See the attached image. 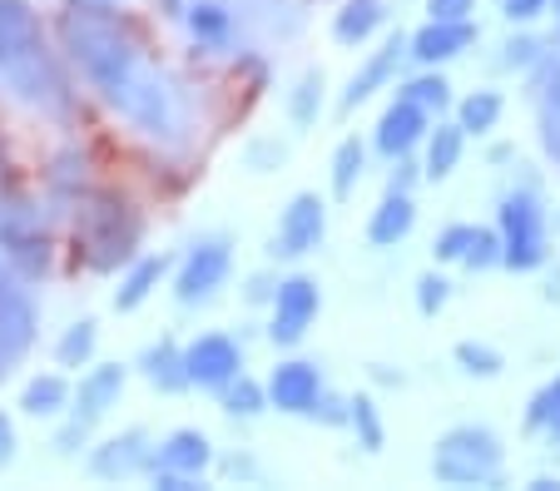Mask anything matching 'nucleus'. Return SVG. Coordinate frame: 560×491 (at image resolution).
Instances as JSON below:
<instances>
[{"instance_id": "19", "label": "nucleus", "mask_w": 560, "mask_h": 491, "mask_svg": "<svg viewBox=\"0 0 560 491\" xmlns=\"http://www.w3.org/2000/svg\"><path fill=\"white\" fill-rule=\"evenodd\" d=\"M476 25L471 21H427L417 35H407V55H412L422 70H436V65L456 60L462 50H471Z\"/></svg>"}, {"instance_id": "46", "label": "nucleus", "mask_w": 560, "mask_h": 491, "mask_svg": "<svg viewBox=\"0 0 560 491\" xmlns=\"http://www.w3.org/2000/svg\"><path fill=\"white\" fill-rule=\"evenodd\" d=\"M530 491H560V477H536L530 481Z\"/></svg>"}, {"instance_id": "7", "label": "nucleus", "mask_w": 560, "mask_h": 491, "mask_svg": "<svg viewBox=\"0 0 560 491\" xmlns=\"http://www.w3.org/2000/svg\"><path fill=\"white\" fill-rule=\"evenodd\" d=\"M125 367L119 363H100L90 367L85 377H80V387L70 393V422L60 428V437H55V447L60 452H74L80 442L90 437V432L100 428L109 417V407H119V393H125Z\"/></svg>"}, {"instance_id": "47", "label": "nucleus", "mask_w": 560, "mask_h": 491, "mask_svg": "<svg viewBox=\"0 0 560 491\" xmlns=\"http://www.w3.org/2000/svg\"><path fill=\"white\" fill-rule=\"evenodd\" d=\"M70 5H115V0H70Z\"/></svg>"}, {"instance_id": "16", "label": "nucleus", "mask_w": 560, "mask_h": 491, "mask_svg": "<svg viewBox=\"0 0 560 491\" xmlns=\"http://www.w3.org/2000/svg\"><path fill=\"white\" fill-rule=\"evenodd\" d=\"M427 129H432V115H427L422 105H412L407 95H397L387 109H382L372 144H377V154H387V160H407V154L422 144Z\"/></svg>"}, {"instance_id": "31", "label": "nucleus", "mask_w": 560, "mask_h": 491, "mask_svg": "<svg viewBox=\"0 0 560 491\" xmlns=\"http://www.w3.org/2000/svg\"><path fill=\"white\" fill-rule=\"evenodd\" d=\"M268 407V387L264 383H254V377H233L229 387H223V412L229 417H258Z\"/></svg>"}, {"instance_id": "35", "label": "nucleus", "mask_w": 560, "mask_h": 491, "mask_svg": "<svg viewBox=\"0 0 560 491\" xmlns=\"http://www.w3.org/2000/svg\"><path fill=\"white\" fill-rule=\"evenodd\" d=\"M471 234H476V224H446L442 234H436V244H432L436 264H462L466 248H471Z\"/></svg>"}, {"instance_id": "8", "label": "nucleus", "mask_w": 560, "mask_h": 491, "mask_svg": "<svg viewBox=\"0 0 560 491\" xmlns=\"http://www.w3.org/2000/svg\"><path fill=\"white\" fill-rule=\"evenodd\" d=\"M35 299H31V283L15 273L5 258H0V363L15 367L35 342Z\"/></svg>"}, {"instance_id": "30", "label": "nucleus", "mask_w": 560, "mask_h": 491, "mask_svg": "<svg viewBox=\"0 0 560 491\" xmlns=\"http://www.w3.org/2000/svg\"><path fill=\"white\" fill-rule=\"evenodd\" d=\"M452 358H456V367H462V373H471V377H501V367H506V358H501L491 342H476V338L456 342Z\"/></svg>"}, {"instance_id": "45", "label": "nucleus", "mask_w": 560, "mask_h": 491, "mask_svg": "<svg viewBox=\"0 0 560 491\" xmlns=\"http://www.w3.org/2000/svg\"><path fill=\"white\" fill-rule=\"evenodd\" d=\"M546 11H550V45H560V0H550Z\"/></svg>"}, {"instance_id": "4", "label": "nucleus", "mask_w": 560, "mask_h": 491, "mask_svg": "<svg viewBox=\"0 0 560 491\" xmlns=\"http://www.w3.org/2000/svg\"><path fill=\"white\" fill-rule=\"evenodd\" d=\"M501 437L481 422H462V428H446L432 447V477L442 487H497L501 481Z\"/></svg>"}, {"instance_id": "38", "label": "nucleus", "mask_w": 560, "mask_h": 491, "mask_svg": "<svg viewBox=\"0 0 560 491\" xmlns=\"http://www.w3.org/2000/svg\"><path fill=\"white\" fill-rule=\"evenodd\" d=\"M546 45H550V40H536V35H511V40H506V55H501V65H511V70H530V65L546 60Z\"/></svg>"}, {"instance_id": "32", "label": "nucleus", "mask_w": 560, "mask_h": 491, "mask_svg": "<svg viewBox=\"0 0 560 491\" xmlns=\"http://www.w3.org/2000/svg\"><path fill=\"white\" fill-rule=\"evenodd\" d=\"M402 95L412 100V105H422L427 115H442V109L452 105V85H446V75H436V70H427V75L407 80Z\"/></svg>"}, {"instance_id": "28", "label": "nucleus", "mask_w": 560, "mask_h": 491, "mask_svg": "<svg viewBox=\"0 0 560 491\" xmlns=\"http://www.w3.org/2000/svg\"><path fill=\"white\" fill-rule=\"evenodd\" d=\"M362 169H368V144H362L358 135H348L338 150H332V194L348 199V194L362 184Z\"/></svg>"}, {"instance_id": "9", "label": "nucleus", "mask_w": 560, "mask_h": 491, "mask_svg": "<svg viewBox=\"0 0 560 491\" xmlns=\"http://www.w3.org/2000/svg\"><path fill=\"white\" fill-rule=\"evenodd\" d=\"M229 273H233L229 238H199V244H194L189 254L179 258V273H174V299H179L184 308H194V303H209L213 293L229 283Z\"/></svg>"}, {"instance_id": "41", "label": "nucleus", "mask_w": 560, "mask_h": 491, "mask_svg": "<svg viewBox=\"0 0 560 491\" xmlns=\"http://www.w3.org/2000/svg\"><path fill=\"white\" fill-rule=\"evenodd\" d=\"M546 5L550 0H501V15H506L511 25H530L546 15Z\"/></svg>"}, {"instance_id": "40", "label": "nucleus", "mask_w": 560, "mask_h": 491, "mask_svg": "<svg viewBox=\"0 0 560 491\" xmlns=\"http://www.w3.org/2000/svg\"><path fill=\"white\" fill-rule=\"evenodd\" d=\"M476 0H427V21H471Z\"/></svg>"}, {"instance_id": "26", "label": "nucleus", "mask_w": 560, "mask_h": 491, "mask_svg": "<svg viewBox=\"0 0 560 491\" xmlns=\"http://www.w3.org/2000/svg\"><path fill=\"white\" fill-rule=\"evenodd\" d=\"M501 115H506V100L497 95V90H471V95L456 105V125H462V135H491V129L501 125Z\"/></svg>"}, {"instance_id": "18", "label": "nucleus", "mask_w": 560, "mask_h": 491, "mask_svg": "<svg viewBox=\"0 0 560 491\" xmlns=\"http://www.w3.org/2000/svg\"><path fill=\"white\" fill-rule=\"evenodd\" d=\"M149 457H154V442H149L144 428H129L119 437H105L95 452H90V471L105 481L135 477V471H149Z\"/></svg>"}, {"instance_id": "1", "label": "nucleus", "mask_w": 560, "mask_h": 491, "mask_svg": "<svg viewBox=\"0 0 560 491\" xmlns=\"http://www.w3.org/2000/svg\"><path fill=\"white\" fill-rule=\"evenodd\" d=\"M60 55L129 129L179 150L189 139V100L109 5H70L60 15Z\"/></svg>"}, {"instance_id": "44", "label": "nucleus", "mask_w": 560, "mask_h": 491, "mask_svg": "<svg viewBox=\"0 0 560 491\" xmlns=\"http://www.w3.org/2000/svg\"><path fill=\"white\" fill-rule=\"evenodd\" d=\"M546 100L550 105H560V60H556V70H550V80H546Z\"/></svg>"}, {"instance_id": "3", "label": "nucleus", "mask_w": 560, "mask_h": 491, "mask_svg": "<svg viewBox=\"0 0 560 491\" xmlns=\"http://www.w3.org/2000/svg\"><path fill=\"white\" fill-rule=\"evenodd\" d=\"M144 238V219L119 189L105 184H85L74 194V258L90 273H115L139 254Z\"/></svg>"}, {"instance_id": "15", "label": "nucleus", "mask_w": 560, "mask_h": 491, "mask_svg": "<svg viewBox=\"0 0 560 491\" xmlns=\"http://www.w3.org/2000/svg\"><path fill=\"white\" fill-rule=\"evenodd\" d=\"M213 467V442L199 428H179L164 442H154V457H149V477H194L203 481V471Z\"/></svg>"}, {"instance_id": "34", "label": "nucleus", "mask_w": 560, "mask_h": 491, "mask_svg": "<svg viewBox=\"0 0 560 491\" xmlns=\"http://www.w3.org/2000/svg\"><path fill=\"white\" fill-rule=\"evenodd\" d=\"M560 422V373L550 377L546 387H540L536 397H530V407H526V432H546V428H556Z\"/></svg>"}, {"instance_id": "42", "label": "nucleus", "mask_w": 560, "mask_h": 491, "mask_svg": "<svg viewBox=\"0 0 560 491\" xmlns=\"http://www.w3.org/2000/svg\"><path fill=\"white\" fill-rule=\"evenodd\" d=\"M15 194H25V189H21V179H15L11 154H5V139H0V203H11Z\"/></svg>"}, {"instance_id": "24", "label": "nucleus", "mask_w": 560, "mask_h": 491, "mask_svg": "<svg viewBox=\"0 0 560 491\" xmlns=\"http://www.w3.org/2000/svg\"><path fill=\"white\" fill-rule=\"evenodd\" d=\"M139 373H144L159 393H184V387H189V377H184V348L174 338H159L154 348H144Z\"/></svg>"}, {"instance_id": "48", "label": "nucleus", "mask_w": 560, "mask_h": 491, "mask_svg": "<svg viewBox=\"0 0 560 491\" xmlns=\"http://www.w3.org/2000/svg\"><path fill=\"white\" fill-rule=\"evenodd\" d=\"M5 373H11V367H5V363H0V377H5Z\"/></svg>"}, {"instance_id": "14", "label": "nucleus", "mask_w": 560, "mask_h": 491, "mask_svg": "<svg viewBox=\"0 0 560 491\" xmlns=\"http://www.w3.org/2000/svg\"><path fill=\"white\" fill-rule=\"evenodd\" d=\"M264 387H268V407H278V412H288V417H313L317 397L328 393L317 363H307V358H288V363H278Z\"/></svg>"}, {"instance_id": "17", "label": "nucleus", "mask_w": 560, "mask_h": 491, "mask_svg": "<svg viewBox=\"0 0 560 491\" xmlns=\"http://www.w3.org/2000/svg\"><path fill=\"white\" fill-rule=\"evenodd\" d=\"M407 60V35L397 31V35H387V40L377 45V50L362 60V70L348 80V90H342V109H358V105H368L377 90H387L392 85V75H397V65Z\"/></svg>"}, {"instance_id": "37", "label": "nucleus", "mask_w": 560, "mask_h": 491, "mask_svg": "<svg viewBox=\"0 0 560 491\" xmlns=\"http://www.w3.org/2000/svg\"><path fill=\"white\" fill-rule=\"evenodd\" d=\"M446 299H452V283H446L442 273L417 278V313H422V318H436V313L446 308Z\"/></svg>"}, {"instance_id": "2", "label": "nucleus", "mask_w": 560, "mask_h": 491, "mask_svg": "<svg viewBox=\"0 0 560 491\" xmlns=\"http://www.w3.org/2000/svg\"><path fill=\"white\" fill-rule=\"evenodd\" d=\"M0 85L45 119H70L74 85L31 0H0Z\"/></svg>"}, {"instance_id": "20", "label": "nucleus", "mask_w": 560, "mask_h": 491, "mask_svg": "<svg viewBox=\"0 0 560 491\" xmlns=\"http://www.w3.org/2000/svg\"><path fill=\"white\" fill-rule=\"evenodd\" d=\"M412 229H417L412 189H397V184H392V189L382 194V203L372 209V219H368V244L372 248H397Z\"/></svg>"}, {"instance_id": "29", "label": "nucleus", "mask_w": 560, "mask_h": 491, "mask_svg": "<svg viewBox=\"0 0 560 491\" xmlns=\"http://www.w3.org/2000/svg\"><path fill=\"white\" fill-rule=\"evenodd\" d=\"M348 428L358 432V447L362 452H382V412H377V402H372L368 393L362 397H348Z\"/></svg>"}, {"instance_id": "23", "label": "nucleus", "mask_w": 560, "mask_h": 491, "mask_svg": "<svg viewBox=\"0 0 560 491\" xmlns=\"http://www.w3.org/2000/svg\"><path fill=\"white\" fill-rule=\"evenodd\" d=\"M462 150H466V135L462 125H436L422 135V174L432 184H442L446 174L462 164Z\"/></svg>"}, {"instance_id": "22", "label": "nucleus", "mask_w": 560, "mask_h": 491, "mask_svg": "<svg viewBox=\"0 0 560 491\" xmlns=\"http://www.w3.org/2000/svg\"><path fill=\"white\" fill-rule=\"evenodd\" d=\"M387 21V0H342L332 15V40L338 45H368Z\"/></svg>"}, {"instance_id": "27", "label": "nucleus", "mask_w": 560, "mask_h": 491, "mask_svg": "<svg viewBox=\"0 0 560 491\" xmlns=\"http://www.w3.org/2000/svg\"><path fill=\"white\" fill-rule=\"evenodd\" d=\"M21 407L31 417H60L65 407H70V383H65V373H40L25 383L21 393Z\"/></svg>"}, {"instance_id": "10", "label": "nucleus", "mask_w": 560, "mask_h": 491, "mask_svg": "<svg viewBox=\"0 0 560 491\" xmlns=\"http://www.w3.org/2000/svg\"><path fill=\"white\" fill-rule=\"evenodd\" d=\"M317 308H323L317 278H307V273L283 278V283L273 289V323H268V338H273L278 348L303 342L307 328H313V318H317Z\"/></svg>"}, {"instance_id": "12", "label": "nucleus", "mask_w": 560, "mask_h": 491, "mask_svg": "<svg viewBox=\"0 0 560 491\" xmlns=\"http://www.w3.org/2000/svg\"><path fill=\"white\" fill-rule=\"evenodd\" d=\"M164 5H170V15L179 21V31L209 55L229 50L233 35H238L233 0H164Z\"/></svg>"}, {"instance_id": "33", "label": "nucleus", "mask_w": 560, "mask_h": 491, "mask_svg": "<svg viewBox=\"0 0 560 491\" xmlns=\"http://www.w3.org/2000/svg\"><path fill=\"white\" fill-rule=\"evenodd\" d=\"M317 109H323V75L307 70V75L298 80V90L288 95V115H293V125H313Z\"/></svg>"}, {"instance_id": "43", "label": "nucleus", "mask_w": 560, "mask_h": 491, "mask_svg": "<svg viewBox=\"0 0 560 491\" xmlns=\"http://www.w3.org/2000/svg\"><path fill=\"white\" fill-rule=\"evenodd\" d=\"M15 447H21V437H15V422L0 412V471L15 461Z\"/></svg>"}, {"instance_id": "5", "label": "nucleus", "mask_w": 560, "mask_h": 491, "mask_svg": "<svg viewBox=\"0 0 560 491\" xmlns=\"http://www.w3.org/2000/svg\"><path fill=\"white\" fill-rule=\"evenodd\" d=\"M497 238H501V268L511 273H536L550 258V224L546 203L536 189H511L497 209Z\"/></svg>"}, {"instance_id": "25", "label": "nucleus", "mask_w": 560, "mask_h": 491, "mask_svg": "<svg viewBox=\"0 0 560 491\" xmlns=\"http://www.w3.org/2000/svg\"><path fill=\"white\" fill-rule=\"evenodd\" d=\"M95 348H100V323L95 318H80L70 323V328L60 332V342H55V367H90L95 363Z\"/></svg>"}, {"instance_id": "6", "label": "nucleus", "mask_w": 560, "mask_h": 491, "mask_svg": "<svg viewBox=\"0 0 560 491\" xmlns=\"http://www.w3.org/2000/svg\"><path fill=\"white\" fill-rule=\"evenodd\" d=\"M0 258L25 278V283H40L50 273L55 258V238L45 214L35 209L31 194H15L11 203H0Z\"/></svg>"}, {"instance_id": "39", "label": "nucleus", "mask_w": 560, "mask_h": 491, "mask_svg": "<svg viewBox=\"0 0 560 491\" xmlns=\"http://www.w3.org/2000/svg\"><path fill=\"white\" fill-rule=\"evenodd\" d=\"M540 150L560 169V105H550V100H540Z\"/></svg>"}, {"instance_id": "11", "label": "nucleus", "mask_w": 560, "mask_h": 491, "mask_svg": "<svg viewBox=\"0 0 560 491\" xmlns=\"http://www.w3.org/2000/svg\"><path fill=\"white\" fill-rule=\"evenodd\" d=\"M244 373V353L229 332H203L184 348V377L189 387H203V393H223L233 377Z\"/></svg>"}, {"instance_id": "13", "label": "nucleus", "mask_w": 560, "mask_h": 491, "mask_svg": "<svg viewBox=\"0 0 560 491\" xmlns=\"http://www.w3.org/2000/svg\"><path fill=\"white\" fill-rule=\"evenodd\" d=\"M328 234V203L317 199V194H293L278 219V234H273V254L278 258H303L313 254Z\"/></svg>"}, {"instance_id": "36", "label": "nucleus", "mask_w": 560, "mask_h": 491, "mask_svg": "<svg viewBox=\"0 0 560 491\" xmlns=\"http://www.w3.org/2000/svg\"><path fill=\"white\" fill-rule=\"evenodd\" d=\"M466 268H497L501 264V238H497V229H481L476 224V234H471V248H466V258H462Z\"/></svg>"}, {"instance_id": "21", "label": "nucleus", "mask_w": 560, "mask_h": 491, "mask_svg": "<svg viewBox=\"0 0 560 491\" xmlns=\"http://www.w3.org/2000/svg\"><path fill=\"white\" fill-rule=\"evenodd\" d=\"M164 273H170V258L164 254H135L125 264V273H119V289H115V308L119 313H135L149 303V293L164 283Z\"/></svg>"}]
</instances>
